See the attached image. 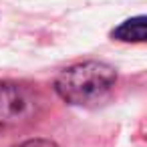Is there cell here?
Instances as JSON below:
<instances>
[{
    "instance_id": "277c9868",
    "label": "cell",
    "mask_w": 147,
    "mask_h": 147,
    "mask_svg": "<svg viewBox=\"0 0 147 147\" xmlns=\"http://www.w3.org/2000/svg\"><path fill=\"white\" fill-rule=\"evenodd\" d=\"M18 147H57V145L53 141H47V139H30V141L20 143Z\"/></svg>"
},
{
    "instance_id": "6da1fadb",
    "label": "cell",
    "mask_w": 147,
    "mask_h": 147,
    "mask_svg": "<svg viewBox=\"0 0 147 147\" xmlns=\"http://www.w3.org/2000/svg\"><path fill=\"white\" fill-rule=\"evenodd\" d=\"M115 79V69L105 63H81L59 75L57 93L69 103H89L109 91Z\"/></svg>"
},
{
    "instance_id": "3957f363",
    "label": "cell",
    "mask_w": 147,
    "mask_h": 147,
    "mask_svg": "<svg viewBox=\"0 0 147 147\" xmlns=\"http://www.w3.org/2000/svg\"><path fill=\"white\" fill-rule=\"evenodd\" d=\"M145 16H137V18H131L127 22H123L115 32L113 36L119 38V40H127V42H141L145 40Z\"/></svg>"
},
{
    "instance_id": "7a4b0ae2",
    "label": "cell",
    "mask_w": 147,
    "mask_h": 147,
    "mask_svg": "<svg viewBox=\"0 0 147 147\" xmlns=\"http://www.w3.org/2000/svg\"><path fill=\"white\" fill-rule=\"evenodd\" d=\"M30 103L22 87L0 81V125H14L28 117Z\"/></svg>"
}]
</instances>
